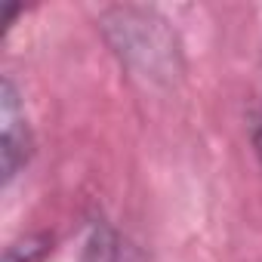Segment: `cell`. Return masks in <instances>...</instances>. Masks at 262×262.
Returning a JSON list of instances; mask_svg holds the SVG:
<instances>
[{
    "label": "cell",
    "instance_id": "4",
    "mask_svg": "<svg viewBox=\"0 0 262 262\" xmlns=\"http://www.w3.org/2000/svg\"><path fill=\"white\" fill-rule=\"evenodd\" d=\"M50 247V237H25V241H16L7 247V259L4 262H37Z\"/></svg>",
    "mask_w": 262,
    "mask_h": 262
},
{
    "label": "cell",
    "instance_id": "2",
    "mask_svg": "<svg viewBox=\"0 0 262 262\" xmlns=\"http://www.w3.org/2000/svg\"><path fill=\"white\" fill-rule=\"evenodd\" d=\"M31 151H34V136L28 126L25 102H22L16 80L7 74L4 86H0V161H4V182L7 185L31 161Z\"/></svg>",
    "mask_w": 262,
    "mask_h": 262
},
{
    "label": "cell",
    "instance_id": "1",
    "mask_svg": "<svg viewBox=\"0 0 262 262\" xmlns=\"http://www.w3.org/2000/svg\"><path fill=\"white\" fill-rule=\"evenodd\" d=\"M102 31L120 62L145 83L167 86L182 74L176 31L158 10L114 7L102 13Z\"/></svg>",
    "mask_w": 262,
    "mask_h": 262
},
{
    "label": "cell",
    "instance_id": "3",
    "mask_svg": "<svg viewBox=\"0 0 262 262\" xmlns=\"http://www.w3.org/2000/svg\"><path fill=\"white\" fill-rule=\"evenodd\" d=\"M83 262H120V241L108 225H96L86 250H83Z\"/></svg>",
    "mask_w": 262,
    "mask_h": 262
}]
</instances>
